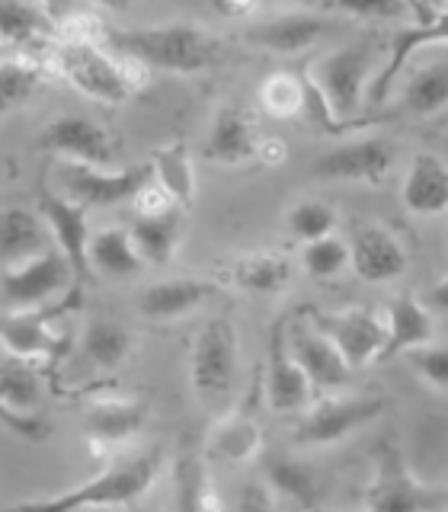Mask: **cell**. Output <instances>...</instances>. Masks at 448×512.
<instances>
[{
    "label": "cell",
    "instance_id": "f907efd6",
    "mask_svg": "<svg viewBox=\"0 0 448 512\" xmlns=\"http://www.w3.org/2000/svg\"><path fill=\"white\" fill-rule=\"evenodd\" d=\"M0 173H4V160H0Z\"/></svg>",
    "mask_w": 448,
    "mask_h": 512
},
{
    "label": "cell",
    "instance_id": "ab89813d",
    "mask_svg": "<svg viewBox=\"0 0 448 512\" xmlns=\"http://www.w3.org/2000/svg\"><path fill=\"white\" fill-rule=\"evenodd\" d=\"M404 356L410 359L413 372L420 375L426 384L439 391H448V346L445 343H423V346H413L407 349Z\"/></svg>",
    "mask_w": 448,
    "mask_h": 512
},
{
    "label": "cell",
    "instance_id": "4dcf8cb0",
    "mask_svg": "<svg viewBox=\"0 0 448 512\" xmlns=\"http://www.w3.org/2000/svg\"><path fill=\"white\" fill-rule=\"evenodd\" d=\"M263 480L272 487V493L279 496V503L285 500V503L301 506V509H317L320 503H324L314 471L295 458L269 455L263 461Z\"/></svg>",
    "mask_w": 448,
    "mask_h": 512
},
{
    "label": "cell",
    "instance_id": "9a60e30c",
    "mask_svg": "<svg viewBox=\"0 0 448 512\" xmlns=\"http://www.w3.org/2000/svg\"><path fill=\"white\" fill-rule=\"evenodd\" d=\"M263 394L269 410L276 413H295L311 404L314 384L304 375V368L288 349L285 324L279 320L276 330L269 336V352H266V372H263Z\"/></svg>",
    "mask_w": 448,
    "mask_h": 512
},
{
    "label": "cell",
    "instance_id": "74e56055",
    "mask_svg": "<svg viewBox=\"0 0 448 512\" xmlns=\"http://www.w3.org/2000/svg\"><path fill=\"white\" fill-rule=\"evenodd\" d=\"M285 228L295 240L308 244V240L327 237V234L336 231V212L320 199H301V202H295L292 208H288Z\"/></svg>",
    "mask_w": 448,
    "mask_h": 512
},
{
    "label": "cell",
    "instance_id": "ac0fdd59",
    "mask_svg": "<svg viewBox=\"0 0 448 512\" xmlns=\"http://www.w3.org/2000/svg\"><path fill=\"white\" fill-rule=\"evenodd\" d=\"M426 45H448V7L439 16H432V20L410 23L394 32L388 42V61H384V68L368 80V106H384L394 80L407 68L410 55H416Z\"/></svg>",
    "mask_w": 448,
    "mask_h": 512
},
{
    "label": "cell",
    "instance_id": "d6986e66",
    "mask_svg": "<svg viewBox=\"0 0 448 512\" xmlns=\"http://www.w3.org/2000/svg\"><path fill=\"white\" fill-rule=\"evenodd\" d=\"M256 122L253 112L240 103H221L208 125V138L202 144V157L208 164H224V167H237L247 164L256 157Z\"/></svg>",
    "mask_w": 448,
    "mask_h": 512
},
{
    "label": "cell",
    "instance_id": "2e32d148",
    "mask_svg": "<svg viewBox=\"0 0 448 512\" xmlns=\"http://www.w3.org/2000/svg\"><path fill=\"white\" fill-rule=\"evenodd\" d=\"M330 29H333L330 16L295 10V13L269 16V20H263V23L247 26L240 39H244L247 45L263 48V52H269V55L292 58V55H301V52H308V48H314Z\"/></svg>",
    "mask_w": 448,
    "mask_h": 512
},
{
    "label": "cell",
    "instance_id": "d6a6232c",
    "mask_svg": "<svg viewBox=\"0 0 448 512\" xmlns=\"http://www.w3.org/2000/svg\"><path fill=\"white\" fill-rule=\"evenodd\" d=\"M87 256H90V269L112 279L138 276L144 266V256L138 253L128 228H103L100 234H90Z\"/></svg>",
    "mask_w": 448,
    "mask_h": 512
},
{
    "label": "cell",
    "instance_id": "83f0119b",
    "mask_svg": "<svg viewBox=\"0 0 448 512\" xmlns=\"http://www.w3.org/2000/svg\"><path fill=\"white\" fill-rule=\"evenodd\" d=\"M48 250V224L23 205H0V260L20 263Z\"/></svg>",
    "mask_w": 448,
    "mask_h": 512
},
{
    "label": "cell",
    "instance_id": "7bdbcfd3",
    "mask_svg": "<svg viewBox=\"0 0 448 512\" xmlns=\"http://www.w3.org/2000/svg\"><path fill=\"white\" fill-rule=\"evenodd\" d=\"M234 506L240 509V512H256V509H276L279 506V496L272 493V487L266 484V480H250V484H244L240 487V493H237V500H234Z\"/></svg>",
    "mask_w": 448,
    "mask_h": 512
},
{
    "label": "cell",
    "instance_id": "bcb514c9",
    "mask_svg": "<svg viewBox=\"0 0 448 512\" xmlns=\"http://www.w3.org/2000/svg\"><path fill=\"white\" fill-rule=\"evenodd\" d=\"M426 308H436V311H445L448 314V276L432 288L429 298H426Z\"/></svg>",
    "mask_w": 448,
    "mask_h": 512
},
{
    "label": "cell",
    "instance_id": "d4e9b609",
    "mask_svg": "<svg viewBox=\"0 0 448 512\" xmlns=\"http://www.w3.org/2000/svg\"><path fill=\"white\" fill-rule=\"evenodd\" d=\"M0 39L7 48L45 52L58 42V20L42 0H0Z\"/></svg>",
    "mask_w": 448,
    "mask_h": 512
},
{
    "label": "cell",
    "instance_id": "4316f807",
    "mask_svg": "<svg viewBox=\"0 0 448 512\" xmlns=\"http://www.w3.org/2000/svg\"><path fill=\"white\" fill-rule=\"evenodd\" d=\"M404 205L413 215L448 212V164L436 154H416L404 176Z\"/></svg>",
    "mask_w": 448,
    "mask_h": 512
},
{
    "label": "cell",
    "instance_id": "d590c367",
    "mask_svg": "<svg viewBox=\"0 0 448 512\" xmlns=\"http://www.w3.org/2000/svg\"><path fill=\"white\" fill-rule=\"evenodd\" d=\"M45 80V68L32 58H4L0 61V116L23 106Z\"/></svg>",
    "mask_w": 448,
    "mask_h": 512
},
{
    "label": "cell",
    "instance_id": "52a82bcc",
    "mask_svg": "<svg viewBox=\"0 0 448 512\" xmlns=\"http://www.w3.org/2000/svg\"><path fill=\"white\" fill-rule=\"evenodd\" d=\"M362 503L381 512H413V509H436L448 506V493H436L416 480L410 464L400 455L394 442H384L375 458V474L368 480Z\"/></svg>",
    "mask_w": 448,
    "mask_h": 512
},
{
    "label": "cell",
    "instance_id": "f546056e",
    "mask_svg": "<svg viewBox=\"0 0 448 512\" xmlns=\"http://www.w3.org/2000/svg\"><path fill=\"white\" fill-rule=\"evenodd\" d=\"M132 333L112 317H93L80 333V359L96 372H116L132 356Z\"/></svg>",
    "mask_w": 448,
    "mask_h": 512
},
{
    "label": "cell",
    "instance_id": "6da1fadb",
    "mask_svg": "<svg viewBox=\"0 0 448 512\" xmlns=\"http://www.w3.org/2000/svg\"><path fill=\"white\" fill-rule=\"evenodd\" d=\"M106 48L144 64L148 71L199 74L215 68L224 45L196 23H160L141 29H106Z\"/></svg>",
    "mask_w": 448,
    "mask_h": 512
},
{
    "label": "cell",
    "instance_id": "30bf717a",
    "mask_svg": "<svg viewBox=\"0 0 448 512\" xmlns=\"http://www.w3.org/2000/svg\"><path fill=\"white\" fill-rule=\"evenodd\" d=\"M80 301V288L68 292V298L58 304H36V308H10V314L0 317V343L13 349L16 356L26 359H52L58 352L55 320Z\"/></svg>",
    "mask_w": 448,
    "mask_h": 512
},
{
    "label": "cell",
    "instance_id": "8992f818",
    "mask_svg": "<svg viewBox=\"0 0 448 512\" xmlns=\"http://www.w3.org/2000/svg\"><path fill=\"white\" fill-rule=\"evenodd\" d=\"M58 192L74 202L90 208H112L122 202H132L135 192L151 180V164H138L128 170H109L84 164V160H58L55 164Z\"/></svg>",
    "mask_w": 448,
    "mask_h": 512
},
{
    "label": "cell",
    "instance_id": "7a4b0ae2",
    "mask_svg": "<svg viewBox=\"0 0 448 512\" xmlns=\"http://www.w3.org/2000/svg\"><path fill=\"white\" fill-rule=\"evenodd\" d=\"M55 71L96 103L119 106L148 84V68L103 42H55Z\"/></svg>",
    "mask_w": 448,
    "mask_h": 512
},
{
    "label": "cell",
    "instance_id": "e0dca14e",
    "mask_svg": "<svg viewBox=\"0 0 448 512\" xmlns=\"http://www.w3.org/2000/svg\"><path fill=\"white\" fill-rule=\"evenodd\" d=\"M215 282L250 295H279L292 282V260L279 250H253L224 256L215 266Z\"/></svg>",
    "mask_w": 448,
    "mask_h": 512
},
{
    "label": "cell",
    "instance_id": "7dc6e473",
    "mask_svg": "<svg viewBox=\"0 0 448 512\" xmlns=\"http://www.w3.org/2000/svg\"><path fill=\"white\" fill-rule=\"evenodd\" d=\"M96 4L106 7V10H128V4H132V0H96Z\"/></svg>",
    "mask_w": 448,
    "mask_h": 512
},
{
    "label": "cell",
    "instance_id": "1f68e13d",
    "mask_svg": "<svg viewBox=\"0 0 448 512\" xmlns=\"http://www.w3.org/2000/svg\"><path fill=\"white\" fill-rule=\"evenodd\" d=\"M148 164H151V176L170 192L176 205L189 208L196 202V167H192L186 141L160 144V148L151 151Z\"/></svg>",
    "mask_w": 448,
    "mask_h": 512
},
{
    "label": "cell",
    "instance_id": "484cf974",
    "mask_svg": "<svg viewBox=\"0 0 448 512\" xmlns=\"http://www.w3.org/2000/svg\"><path fill=\"white\" fill-rule=\"evenodd\" d=\"M388 340H384L378 362H391L394 356H404L407 349L423 346L436 340V320H432L429 308L416 295H397L388 304Z\"/></svg>",
    "mask_w": 448,
    "mask_h": 512
},
{
    "label": "cell",
    "instance_id": "603a6c76",
    "mask_svg": "<svg viewBox=\"0 0 448 512\" xmlns=\"http://www.w3.org/2000/svg\"><path fill=\"white\" fill-rule=\"evenodd\" d=\"M221 282L215 279H164L154 282L141 292L138 308L141 314L154 320V324H170V320H180L186 314H192L196 308H202L205 301H212L218 295Z\"/></svg>",
    "mask_w": 448,
    "mask_h": 512
},
{
    "label": "cell",
    "instance_id": "f6af8a7d",
    "mask_svg": "<svg viewBox=\"0 0 448 512\" xmlns=\"http://www.w3.org/2000/svg\"><path fill=\"white\" fill-rule=\"evenodd\" d=\"M285 157H288V144L279 135L256 138V157L253 160H260L263 167H279V164H285Z\"/></svg>",
    "mask_w": 448,
    "mask_h": 512
},
{
    "label": "cell",
    "instance_id": "9c48e42d",
    "mask_svg": "<svg viewBox=\"0 0 448 512\" xmlns=\"http://www.w3.org/2000/svg\"><path fill=\"white\" fill-rule=\"evenodd\" d=\"M388 400L384 397H327L320 404L308 407L301 416V423L295 426V445H336L343 442L346 436H352L356 429L368 426L372 420L384 413Z\"/></svg>",
    "mask_w": 448,
    "mask_h": 512
},
{
    "label": "cell",
    "instance_id": "7402d4cb",
    "mask_svg": "<svg viewBox=\"0 0 448 512\" xmlns=\"http://www.w3.org/2000/svg\"><path fill=\"white\" fill-rule=\"evenodd\" d=\"M148 423V404L135 397H96L84 407V432L96 448L122 445Z\"/></svg>",
    "mask_w": 448,
    "mask_h": 512
},
{
    "label": "cell",
    "instance_id": "b9f144b4",
    "mask_svg": "<svg viewBox=\"0 0 448 512\" xmlns=\"http://www.w3.org/2000/svg\"><path fill=\"white\" fill-rule=\"evenodd\" d=\"M170 208H176V202L154 176L132 196V215H160V212H170Z\"/></svg>",
    "mask_w": 448,
    "mask_h": 512
},
{
    "label": "cell",
    "instance_id": "3957f363",
    "mask_svg": "<svg viewBox=\"0 0 448 512\" xmlns=\"http://www.w3.org/2000/svg\"><path fill=\"white\" fill-rule=\"evenodd\" d=\"M164 464V448H148L135 458L109 461L100 474H93L84 484H77L55 496H39V500H23L16 509H122L138 503L160 474Z\"/></svg>",
    "mask_w": 448,
    "mask_h": 512
},
{
    "label": "cell",
    "instance_id": "60d3db41",
    "mask_svg": "<svg viewBox=\"0 0 448 512\" xmlns=\"http://www.w3.org/2000/svg\"><path fill=\"white\" fill-rule=\"evenodd\" d=\"M320 4L356 20H397L413 10L410 0H320Z\"/></svg>",
    "mask_w": 448,
    "mask_h": 512
},
{
    "label": "cell",
    "instance_id": "f1b7e54d",
    "mask_svg": "<svg viewBox=\"0 0 448 512\" xmlns=\"http://www.w3.org/2000/svg\"><path fill=\"white\" fill-rule=\"evenodd\" d=\"M128 234H132L138 253L144 256V263L167 266L183 240L180 205L170 208V212H160V215H132V221H128Z\"/></svg>",
    "mask_w": 448,
    "mask_h": 512
},
{
    "label": "cell",
    "instance_id": "8fae6325",
    "mask_svg": "<svg viewBox=\"0 0 448 512\" xmlns=\"http://www.w3.org/2000/svg\"><path fill=\"white\" fill-rule=\"evenodd\" d=\"M394 167V144L384 138H356L336 144L327 154H320L311 173L320 180H343V183H368L378 186Z\"/></svg>",
    "mask_w": 448,
    "mask_h": 512
},
{
    "label": "cell",
    "instance_id": "7c38bea8",
    "mask_svg": "<svg viewBox=\"0 0 448 512\" xmlns=\"http://www.w3.org/2000/svg\"><path fill=\"white\" fill-rule=\"evenodd\" d=\"M317 327L324 330L336 349L343 352L352 372H359L368 362H378V352L388 340V324L372 308H346L336 314H314Z\"/></svg>",
    "mask_w": 448,
    "mask_h": 512
},
{
    "label": "cell",
    "instance_id": "ee69618b",
    "mask_svg": "<svg viewBox=\"0 0 448 512\" xmlns=\"http://www.w3.org/2000/svg\"><path fill=\"white\" fill-rule=\"evenodd\" d=\"M212 10L221 16V20H234V23H244V20H253L256 13H260L263 0H208Z\"/></svg>",
    "mask_w": 448,
    "mask_h": 512
},
{
    "label": "cell",
    "instance_id": "5bb4252c",
    "mask_svg": "<svg viewBox=\"0 0 448 512\" xmlns=\"http://www.w3.org/2000/svg\"><path fill=\"white\" fill-rule=\"evenodd\" d=\"M39 215L48 224V234L55 237L58 250L64 253V260L71 263L77 285L90 279V224H87V208L61 196L58 189H42L39 192Z\"/></svg>",
    "mask_w": 448,
    "mask_h": 512
},
{
    "label": "cell",
    "instance_id": "836d02e7",
    "mask_svg": "<svg viewBox=\"0 0 448 512\" xmlns=\"http://www.w3.org/2000/svg\"><path fill=\"white\" fill-rule=\"evenodd\" d=\"M400 106L410 116H436L448 106V55L420 68L400 96Z\"/></svg>",
    "mask_w": 448,
    "mask_h": 512
},
{
    "label": "cell",
    "instance_id": "f35d334b",
    "mask_svg": "<svg viewBox=\"0 0 448 512\" xmlns=\"http://www.w3.org/2000/svg\"><path fill=\"white\" fill-rule=\"evenodd\" d=\"M301 266L308 276L314 279H333L349 266V244L343 237L327 234V237H317L308 240L301 250Z\"/></svg>",
    "mask_w": 448,
    "mask_h": 512
},
{
    "label": "cell",
    "instance_id": "277c9868",
    "mask_svg": "<svg viewBox=\"0 0 448 512\" xmlns=\"http://www.w3.org/2000/svg\"><path fill=\"white\" fill-rule=\"evenodd\" d=\"M378 55L375 39L349 42L343 48H336L330 55H320L308 71L314 80V87L327 100L330 112L346 125H356V116L362 112V96L368 80H372V64Z\"/></svg>",
    "mask_w": 448,
    "mask_h": 512
},
{
    "label": "cell",
    "instance_id": "8d00e7d4",
    "mask_svg": "<svg viewBox=\"0 0 448 512\" xmlns=\"http://www.w3.org/2000/svg\"><path fill=\"white\" fill-rule=\"evenodd\" d=\"M260 109L272 119H298L304 109V84L301 77L288 74V71H276L269 74L260 84Z\"/></svg>",
    "mask_w": 448,
    "mask_h": 512
},
{
    "label": "cell",
    "instance_id": "e575fe53",
    "mask_svg": "<svg viewBox=\"0 0 448 512\" xmlns=\"http://www.w3.org/2000/svg\"><path fill=\"white\" fill-rule=\"evenodd\" d=\"M173 503L189 512H205V509H221V500L215 496L212 480L205 471V455H183L176 461L173 471Z\"/></svg>",
    "mask_w": 448,
    "mask_h": 512
},
{
    "label": "cell",
    "instance_id": "c3c4849f",
    "mask_svg": "<svg viewBox=\"0 0 448 512\" xmlns=\"http://www.w3.org/2000/svg\"><path fill=\"white\" fill-rule=\"evenodd\" d=\"M4 52H7V45H4V39H0V61H4V58H7Z\"/></svg>",
    "mask_w": 448,
    "mask_h": 512
},
{
    "label": "cell",
    "instance_id": "5b68a950",
    "mask_svg": "<svg viewBox=\"0 0 448 512\" xmlns=\"http://www.w3.org/2000/svg\"><path fill=\"white\" fill-rule=\"evenodd\" d=\"M237 359L240 343L234 320L228 314L208 317L189 352V384L202 404H221L231 394V384L237 378Z\"/></svg>",
    "mask_w": 448,
    "mask_h": 512
},
{
    "label": "cell",
    "instance_id": "44dd1931",
    "mask_svg": "<svg viewBox=\"0 0 448 512\" xmlns=\"http://www.w3.org/2000/svg\"><path fill=\"white\" fill-rule=\"evenodd\" d=\"M349 266L365 282H391L407 272V253L388 228L365 224L349 240Z\"/></svg>",
    "mask_w": 448,
    "mask_h": 512
},
{
    "label": "cell",
    "instance_id": "4fadbf2b",
    "mask_svg": "<svg viewBox=\"0 0 448 512\" xmlns=\"http://www.w3.org/2000/svg\"><path fill=\"white\" fill-rule=\"evenodd\" d=\"M39 148L55 154L58 160H84V164L109 167L116 160V141L100 122L87 116H58L39 135Z\"/></svg>",
    "mask_w": 448,
    "mask_h": 512
},
{
    "label": "cell",
    "instance_id": "ba28073f",
    "mask_svg": "<svg viewBox=\"0 0 448 512\" xmlns=\"http://www.w3.org/2000/svg\"><path fill=\"white\" fill-rule=\"evenodd\" d=\"M74 282V269L64 253L48 247L20 263H4L0 269V298L7 308H36L64 295Z\"/></svg>",
    "mask_w": 448,
    "mask_h": 512
},
{
    "label": "cell",
    "instance_id": "681fc988",
    "mask_svg": "<svg viewBox=\"0 0 448 512\" xmlns=\"http://www.w3.org/2000/svg\"><path fill=\"white\" fill-rule=\"evenodd\" d=\"M445 4V0H429V7H442Z\"/></svg>",
    "mask_w": 448,
    "mask_h": 512
},
{
    "label": "cell",
    "instance_id": "cb8c5ba5",
    "mask_svg": "<svg viewBox=\"0 0 448 512\" xmlns=\"http://www.w3.org/2000/svg\"><path fill=\"white\" fill-rule=\"evenodd\" d=\"M263 452V426L250 407H237L234 413L221 416L205 439L202 455L218 464H247Z\"/></svg>",
    "mask_w": 448,
    "mask_h": 512
},
{
    "label": "cell",
    "instance_id": "ffe728a7",
    "mask_svg": "<svg viewBox=\"0 0 448 512\" xmlns=\"http://www.w3.org/2000/svg\"><path fill=\"white\" fill-rule=\"evenodd\" d=\"M285 336H288V349H292V356L298 359V365L311 378L314 388L330 391L352 378V368L343 359V352L336 349V343L320 327L295 324L292 330H285Z\"/></svg>",
    "mask_w": 448,
    "mask_h": 512
}]
</instances>
